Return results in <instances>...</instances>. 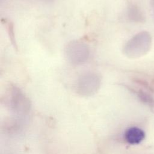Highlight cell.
I'll use <instances>...</instances> for the list:
<instances>
[{"mask_svg": "<svg viewBox=\"0 0 154 154\" xmlns=\"http://www.w3.org/2000/svg\"><path fill=\"white\" fill-rule=\"evenodd\" d=\"M152 45V37L147 31H141L131 39L124 46L123 54L129 58H138L149 51Z\"/></svg>", "mask_w": 154, "mask_h": 154, "instance_id": "6da1fadb", "label": "cell"}, {"mask_svg": "<svg viewBox=\"0 0 154 154\" xmlns=\"http://www.w3.org/2000/svg\"><path fill=\"white\" fill-rule=\"evenodd\" d=\"M88 45L80 40L69 42L65 47L64 54L66 60L72 64L79 65L86 62L90 57Z\"/></svg>", "mask_w": 154, "mask_h": 154, "instance_id": "7a4b0ae2", "label": "cell"}, {"mask_svg": "<svg viewBox=\"0 0 154 154\" xmlns=\"http://www.w3.org/2000/svg\"><path fill=\"white\" fill-rule=\"evenodd\" d=\"M100 81V76L96 73L85 72L79 77L77 81V88L82 94H91L99 88Z\"/></svg>", "mask_w": 154, "mask_h": 154, "instance_id": "3957f363", "label": "cell"}, {"mask_svg": "<svg viewBox=\"0 0 154 154\" xmlns=\"http://www.w3.org/2000/svg\"><path fill=\"white\" fill-rule=\"evenodd\" d=\"M145 136L143 131L137 127L128 128L125 133V140L131 144H137L141 143Z\"/></svg>", "mask_w": 154, "mask_h": 154, "instance_id": "277c9868", "label": "cell"}, {"mask_svg": "<svg viewBox=\"0 0 154 154\" xmlns=\"http://www.w3.org/2000/svg\"><path fill=\"white\" fill-rule=\"evenodd\" d=\"M127 16L131 21L135 23H142L146 22V17L140 7L134 4L128 5Z\"/></svg>", "mask_w": 154, "mask_h": 154, "instance_id": "5b68a950", "label": "cell"}, {"mask_svg": "<svg viewBox=\"0 0 154 154\" xmlns=\"http://www.w3.org/2000/svg\"><path fill=\"white\" fill-rule=\"evenodd\" d=\"M1 22L5 28L8 34L9 40H10L11 44L13 46L14 49L17 51V45L16 43V39L14 32V24L13 22L7 19H1Z\"/></svg>", "mask_w": 154, "mask_h": 154, "instance_id": "8992f818", "label": "cell"}, {"mask_svg": "<svg viewBox=\"0 0 154 154\" xmlns=\"http://www.w3.org/2000/svg\"><path fill=\"white\" fill-rule=\"evenodd\" d=\"M134 82H135V83H137L140 85H141L145 87H149V84L146 81H144L143 79H138V78H134L133 79Z\"/></svg>", "mask_w": 154, "mask_h": 154, "instance_id": "52a82bcc", "label": "cell"}, {"mask_svg": "<svg viewBox=\"0 0 154 154\" xmlns=\"http://www.w3.org/2000/svg\"><path fill=\"white\" fill-rule=\"evenodd\" d=\"M150 7L152 8V15H153V20H154V0H150Z\"/></svg>", "mask_w": 154, "mask_h": 154, "instance_id": "ba28073f", "label": "cell"}]
</instances>
